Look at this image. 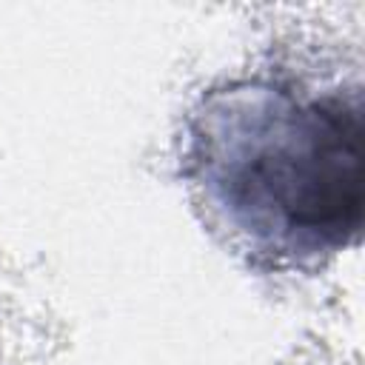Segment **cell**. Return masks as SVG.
I'll return each instance as SVG.
<instances>
[{
  "label": "cell",
  "instance_id": "1",
  "mask_svg": "<svg viewBox=\"0 0 365 365\" xmlns=\"http://www.w3.org/2000/svg\"><path fill=\"white\" fill-rule=\"evenodd\" d=\"M359 108L339 100L288 108L274 134L254 137L237 160V202L274 214L285 231L342 234L356 228L362 205Z\"/></svg>",
  "mask_w": 365,
  "mask_h": 365
}]
</instances>
